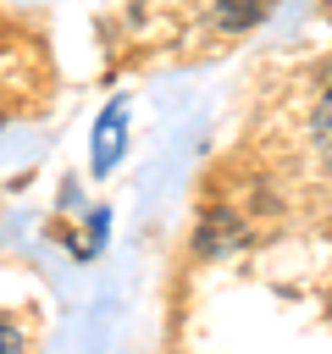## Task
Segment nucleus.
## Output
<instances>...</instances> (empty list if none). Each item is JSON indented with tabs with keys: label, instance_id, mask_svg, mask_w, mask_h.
<instances>
[{
	"label": "nucleus",
	"instance_id": "1",
	"mask_svg": "<svg viewBox=\"0 0 332 354\" xmlns=\"http://www.w3.org/2000/svg\"><path fill=\"white\" fill-rule=\"evenodd\" d=\"M122 122H127V105L122 100L105 105V116L94 127V171H111L116 166V155H122Z\"/></svg>",
	"mask_w": 332,
	"mask_h": 354
},
{
	"label": "nucleus",
	"instance_id": "2",
	"mask_svg": "<svg viewBox=\"0 0 332 354\" xmlns=\"http://www.w3.org/2000/svg\"><path fill=\"white\" fill-rule=\"evenodd\" d=\"M310 127H315V144H321V160L332 166V88L321 94V105H315V122H310Z\"/></svg>",
	"mask_w": 332,
	"mask_h": 354
},
{
	"label": "nucleus",
	"instance_id": "3",
	"mask_svg": "<svg viewBox=\"0 0 332 354\" xmlns=\"http://www.w3.org/2000/svg\"><path fill=\"white\" fill-rule=\"evenodd\" d=\"M11 348H22V332H17V326H6V321H0V354H11Z\"/></svg>",
	"mask_w": 332,
	"mask_h": 354
}]
</instances>
